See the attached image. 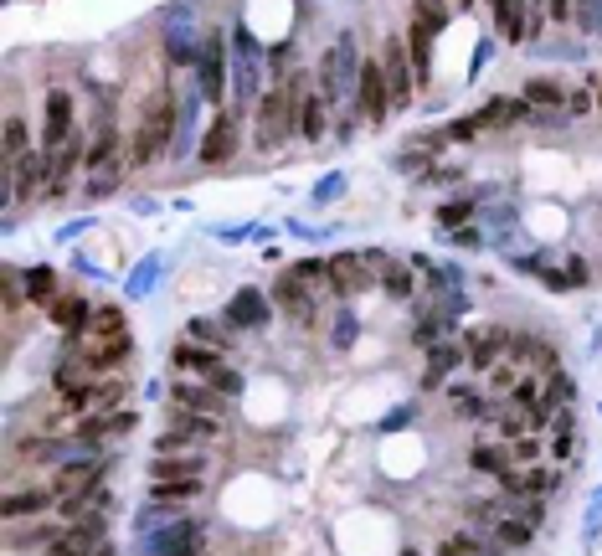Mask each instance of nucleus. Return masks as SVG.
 Wrapping results in <instances>:
<instances>
[{
    "instance_id": "nucleus-1",
    "label": "nucleus",
    "mask_w": 602,
    "mask_h": 556,
    "mask_svg": "<svg viewBox=\"0 0 602 556\" xmlns=\"http://www.w3.org/2000/svg\"><path fill=\"white\" fill-rule=\"evenodd\" d=\"M299 98H304V82L284 78L268 98L258 103V144H263V150H278V144L293 134V124H299L293 119V114H299Z\"/></svg>"
},
{
    "instance_id": "nucleus-2",
    "label": "nucleus",
    "mask_w": 602,
    "mask_h": 556,
    "mask_svg": "<svg viewBox=\"0 0 602 556\" xmlns=\"http://www.w3.org/2000/svg\"><path fill=\"white\" fill-rule=\"evenodd\" d=\"M170 134H175V103H170V98L149 103L145 124H140V134H134V155H129V160H134V165H155L170 150Z\"/></svg>"
},
{
    "instance_id": "nucleus-3",
    "label": "nucleus",
    "mask_w": 602,
    "mask_h": 556,
    "mask_svg": "<svg viewBox=\"0 0 602 556\" xmlns=\"http://www.w3.org/2000/svg\"><path fill=\"white\" fill-rule=\"evenodd\" d=\"M319 82H325V103L345 98L355 82H360V52H355V37L351 31H340L330 47V57H325V73H319Z\"/></svg>"
},
{
    "instance_id": "nucleus-4",
    "label": "nucleus",
    "mask_w": 602,
    "mask_h": 556,
    "mask_svg": "<svg viewBox=\"0 0 602 556\" xmlns=\"http://www.w3.org/2000/svg\"><path fill=\"white\" fill-rule=\"evenodd\" d=\"M355 98H360V114L371 124L386 119V108H392V88H386V73H381V62H360V82H355Z\"/></svg>"
},
{
    "instance_id": "nucleus-5",
    "label": "nucleus",
    "mask_w": 602,
    "mask_h": 556,
    "mask_svg": "<svg viewBox=\"0 0 602 556\" xmlns=\"http://www.w3.org/2000/svg\"><path fill=\"white\" fill-rule=\"evenodd\" d=\"M273 304L284 309V314H289L293 325H304V329H309L314 320H319V309H314V299H309V284H304L299 273H284V278L273 284Z\"/></svg>"
},
{
    "instance_id": "nucleus-6",
    "label": "nucleus",
    "mask_w": 602,
    "mask_h": 556,
    "mask_svg": "<svg viewBox=\"0 0 602 556\" xmlns=\"http://www.w3.org/2000/svg\"><path fill=\"white\" fill-rule=\"evenodd\" d=\"M325 268H330V273H325L330 288L335 294H345V299L360 294V288H371V258H360V252H335Z\"/></svg>"
},
{
    "instance_id": "nucleus-7",
    "label": "nucleus",
    "mask_w": 602,
    "mask_h": 556,
    "mask_svg": "<svg viewBox=\"0 0 602 556\" xmlns=\"http://www.w3.org/2000/svg\"><path fill=\"white\" fill-rule=\"evenodd\" d=\"M145 552L149 556H201V526L196 520H175L160 535H149Z\"/></svg>"
},
{
    "instance_id": "nucleus-8",
    "label": "nucleus",
    "mask_w": 602,
    "mask_h": 556,
    "mask_svg": "<svg viewBox=\"0 0 602 556\" xmlns=\"http://www.w3.org/2000/svg\"><path fill=\"white\" fill-rule=\"evenodd\" d=\"M108 531H104V515H83L72 531H63L52 541V556H88L93 546H104Z\"/></svg>"
},
{
    "instance_id": "nucleus-9",
    "label": "nucleus",
    "mask_w": 602,
    "mask_h": 556,
    "mask_svg": "<svg viewBox=\"0 0 602 556\" xmlns=\"http://www.w3.org/2000/svg\"><path fill=\"white\" fill-rule=\"evenodd\" d=\"M381 73H386V88H392V103L396 108H407L417 93V78H407V47L402 41H386V52H381Z\"/></svg>"
},
{
    "instance_id": "nucleus-10",
    "label": "nucleus",
    "mask_w": 602,
    "mask_h": 556,
    "mask_svg": "<svg viewBox=\"0 0 602 556\" xmlns=\"http://www.w3.org/2000/svg\"><path fill=\"white\" fill-rule=\"evenodd\" d=\"M72 140V93L52 88L47 93V129H42V150H63Z\"/></svg>"
},
{
    "instance_id": "nucleus-11",
    "label": "nucleus",
    "mask_w": 602,
    "mask_h": 556,
    "mask_svg": "<svg viewBox=\"0 0 602 556\" xmlns=\"http://www.w3.org/2000/svg\"><path fill=\"white\" fill-rule=\"evenodd\" d=\"M577 402V381L566 376V371H551V381H546V391H540V402H536V412H530V423H546V417H561V412Z\"/></svg>"
},
{
    "instance_id": "nucleus-12",
    "label": "nucleus",
    "mask_w": 602,
    "mask_h": 556,
    "mask_svg": "<svg viewBox=\"0 0 602 556\" xmlns=\"http://www.w3.org/2000/svg\"><path fill=\"white\" fill-rule=\"evenodd\" d=\"M273 314H268V299L258 294V288H237L227 304V325L232 329H263Z\"/></svg>"
},
{
    "instance_id": "nucleus-13",
    "label": "nucleus",
    "mask_w": 602,
    "mask_h": 556,
    "mask_svg": "<svg viewBox=\"0 0 602 556\" xmlns=\"http://www.w3.org/2000/svg\"><path fill=\"white\" fill-rule=\"evenodd\" d=\"M232 150H237V119L232 114H216L207 140H201V165H227Z\"/></svg>"
},
{
    "instance_id": "nucleus-14",
    "label": "nucleus",
    "mask_w": 602,
    "mask_h": 556,
    "mask_svg": "<svg viewBox=\"0 0 602 556\" xmlns=\"http://www.w3.org/2000/svg\"><path fill=\"white\" fill-rule=\"evenodd\" d=\"M196 67H201V73H196V78H201V93H207L211 103L222 98V37H216V31H207V37H201V52H196Z\"/></svg>"
},
{
    "instance_id": "nucleus-15",
    "label": "nucleus",
    "mask_w": 602,
    "mask_h": 556,
    "mask_svg": "<svg viewBox=\"0 0 602 556\" xmlns=\"http://www.w3.org/2000/svg\"><path fill=\"white\" fill-rule=\"evenodd\" d=\"M510 340H515V335H510V329H479L474 340H469V366L474 371H489L499 361V355H504V346H510Z\"/></svg>"
},
{
    "instance_id": "nucleus-16",
    "label": "nucleus",
    "mask_w": 602,
    "mask_h": 556,
    "mask_svg": "<svg viewBox=\"0 0 602 556\" xmlns=\"http://www.w3.org/2000/svg\"><path fill=\"white\" fill-rule=\"evenodd\" d=\"M489 5H495V21H499V31H504V41L530 37V16H525L530 0H489Z\"/></svg>"
},
{
    "instance_id": "nucleus-17",
    "label": "nucleus",
    "mask_w": 602,
    "mask_h": 556,
    "mask_svg": "<svg viewBox=\"0 0 602 556\" xmlns=\"http://www.w3.org/2000/svg\"><path fill=\"white\" fill-rule=\"evenodd\" d=\"M170 397H175V402H181L186 412L222 417V391H211V387H191V381H181V387H170Z\"/></svg>"
},
{
    "instance_id": "nucleus-18",
    "label": "nucleus",
    "mask_w": 602,
    "mask_h": 556,
    "mask_svg": "<svg viewBox=\"0 0 602 556\" xmlns=\"http://www.w3.org/2000/svg\"><path fill=\"white\" fill-rule=\"evenodd\" d=\"M407 52H412V73H417V82H428V78H433V26L412 21V31H407Z\"/></svg>"
},
{
    "instance_id": "nucleus-19",
    "label": "nucleus",
    "mask_w": 602,
    "mask_h": 556,
    "mask_svg": "<svg viewBox=\"0 0 602 556\" xmlns=\"http://www.w3.org/2000/svg\"><path fill=\"white\" fill-rule=\"evenodd\" d=\"M52 494L57 490H16V494H5V520H21V515H42L47 505H52Z\"/></svg>"
},
{
    "instance_id": "nucleus-20",
    "label": "nucleus",
    "mask_w": 602,
    "mask_h": 556,
    "mask_svg": "<svg viewBox=\"0 0 602 556\" xmlns=\"http://www.w3.org/2000/svg\"><path fill=\"white\" fill-rule=\"evenodd\" d=\"M469 361V350H458V346H433V355H428V371H422V387H437L443 376L454 366H463Z\"/></svg>"
},
{
    "instance_id": "nucleus-21",
    "label": "nucleus",
    "mask_w": 602,
    "mask_h": 556,
    "mask_svg": "<svg viewBox=\"0 0 602 556\" xmlns=\"http://www.w3.org/2000/svg\"><path fill=\"white\" fill-rule=\"evenodd\" d=\"M52 325L63 329H88V299H78V294H63V299H52Z\"/></svg>"
},
{
    "instance_id": "nucleus-22",
    "label": "nucleus",
    "mask_w": 602,
    "mask_h": 556,
    "mask_svg": "<svg viewBox=\"0 0 602 556\" xmlns=\"http://www.w3.org/2000/svg\"><path fill=\"white\" fill-rule=\"evenodd\" d=\"M499 479H504V490L510 494H546L551 484H556L546 469H504Z\"/></svg>"
},
{
    "instance_id": "nucleus-23",
    "label": "nucleus",
    "mask_w": 602,
    "mask_h": 556,
    "mask_svg": "<svg viewBox=\"0 0 602 556\" xmlns=\"http://www.w3.org/2000/svg\"><path fill=\"white\" fill-rule=\"evenodd\" d=\"M175 366H186V371H196V376H201V381H207L211 371L222 366V355H216V350H207V346H175Z\"/></svg>"
},
{
    "instance_id": "nucleus-24",
    "label": "nucleus",
    "mask_w": 602,
    "mask_h": 556,
    "mask_svg": "<svg viewBox=\"0 0 602 556\" xmlns=\"http://www.w3.org/2000/svg\"><path fill=\"white\" fill-rule=\"evenodd\" d=\"M207 469V458H165V453H155V479H201Z\"/></svg>"
},
{
    "instance_id": "nucleus-25",
    "label": "nucleus",
    "mask_w": 602,
    "mask_h": 556,
    "mask_svg": "<svg viewBox=\"0 0 602 556\" xmlns=\"http://www.w3.org/2000/svg\"><path fill=\"white\" fill-rule=\"evenodd\" d=\"M299 129H304V140H325V98H314V93L299 98Z\"/></svg>"
},
{
    "instance_id": "nucleus-26",
    "label": "nucleus",
    "mask_w": 602,
    "mask_h": 556,
    "mask_svg": "<svg viewBox=\"0 0 602 556\" xmlns=\"http://www.w3.org/2000/svg\"><path fill=\"white\" fill-rule=\"evenodd\" d=\"M134 428V412H108V417H88L83 428V438H104V432H129Z\"/></svg>"
},
{
    "instance_id": "nucleus-27",
    "label": "nucleus",
    "mask_w": 602,
    "mask_h": 556,
    "mask_svg": "<svg viewBox=\"0 0 602 556\" xmlns=\"http://www.w3.org/2000/svg\"><path fill=\"white\" fill-rule=\"evenodd\" d=\"M191 494H201L196 479H155V500H160V505H181Z\"/></svg>"
},
{
    "instance_id": "nucleus-28",
    "label": "nucleus",
    "mask_w": 602,
    "mask_h": 556,
    "mask_svg": "<svg viewBox=\"0 0 602 556\" xmlns=\"http://www.w3.org/2000/svg\"><path fill=\"white\" fill-rule=\"evenodd\" d=\"M108 160H119V140H114V129H104V134L93 140V150L83 155V165H88V170H104Z\"/></svg>"
},
{
    "instance_id": "nucleus-29",
    "label": "nucleus",
    "mask_w": 602,
    "mask_h": 556,
    "mask_svg": "<svg viewBox=\"0 0 602 556\" xmlns=\"http://www.w3.org/2000/svg\"><path fill=\"white\" fill-rule=\"evenodd\" d=\"M26 160V124L21 119H5V165L16 170Z\"/></svg>"
},
{
    "instance_id": "nucleus-30",
    "label": "nucleus",
    "mask_w": 602,
    "mask_h": 556,
    "mask_svg": "<svg viewBox=\"0 0 602 556\" xmlns=\"http://www.w3.org/2000/svg\"><path fill=\"white\" fill-rule=\"evenodd\" d=\"M88 329H93L98 340H119V335H124V314H119V309H98V314L88 320Z\"/></svg>"
},
{
    "instance_id": "nucleus-31",
    "label": "nucleus",
    "mask_w": 602,
    "mask_h": 556,
    "mask_svg": "<svg viewBox=\"0 0 602 556\" xmlns=\"http://www.w3.org/2000/svg\"><path fill=\"white\" fill-rule=\"evenodd\" d=\"M26 294L47 304V299L57 294V273H52V268H31V273H26Z\"/></svg>"
},
{
    "instance_id": "nucleus-32",
    "label": "nucleus",
    "mask_w": 602,
    "mask_h": 556,
    "mask_svg": "<svg viewBox=\"0 0 602 556\" xmlns=\"http://www.w3.org/2000/svg\"><path fill=\"white\" fill-rule=\"evenodd\" d=\"M412 21H422V26H443L448 21V0H412Z\"/></svg>"
},
{
    "instance_id": "nucleus-33",
    "label": "nucleus",
    "mask_w": 602,
    "mask_h": 556,
    "mask_svg": "<svg viewBox=\"0 0 602 556\" xmlns=\"http://www.w3.org/2000/svg\"><path fill=\"white\" fill-rule=\"evenodd\" d=\"M124 355H129V335H119V340H104V346H98L93 366H98V371H114L119 361H124Z\"/></svg>"
},
{
    "instance_id": "nucleus-34",
    "label": "nucleus",
    "mask_w": 602,
    "mask_h": 556,
    "mask_svg": "<svg viewBox=\"0 0 602 556\" xmlns=\"http://www.w3.org/2000/svg\"><path fill=\"white\" fill-rule=\"evenodd\" d=\"M525 103H551V108H566V93H561L556 82H530V88H525Z\"/></svg>"
},
{
    "instance_id": "nucleus-35",
    "label": "nucleus",
    "mask_w": 602,
    "mask_h": 556,
    "mask_svg": "<svg viewBox=\"0 0 602 556\" xmlns=\"http://www.w3.org/2000/svg\"><path fill=\"white\" fill-rule=\"evenodd\" d=\"M469 464H474V469H484V474H504V469H510L504 449H474V453H469Z\"/></svg>"
},
{
    "instance_id": "nucleus-36",
    "label": "nucleus",
    "mask_w": 602,
    "mask_h": 556,
    "mask_svg": "<svg viewBox=\"0 0 602 556\" xmlns=\"http://www.w3.org/2000/svg\"><path fill=\"white\" fill-rule=\"evenodd\" d=\"M119 181H124V160H108L104 170H93V196H108Z\"/></svg>"
},
{
    "instance_id": "nucleus-37",
    "label": "nucleus",
    "mask_w": 602,
    "mask_h": 556,
    "mask_svg": "<svg viewBox=\"0 0 602 556\" xmlns=\"http://www.w3.org/2000/svg\"><path fill=\"white\" fill-rule=\"evenodd\" d=\"M207 387H211V391H222V397H237V391H242V376H237L232 366H216V371L207 376Z\"/></svg>"
},
{
    "instance_id": "nucleus-38",
    "label": "nucleus",
    "mask_w": 602,
    "mask_h": 556,
    "mask_svg": "<svg viewBox=\"0 0 602 556\" xmlns=\"http://www.w3.org/2000/svg\"><path fill=\"white\" fill-rule=\"evenodd\" d=\"M191 340H201V346H227V329H216L211 320H191Z\"/></svg>"
},
{
    "instance_id": "nucleus-39",
    "label": "nucleus",
    "mask_w": 602,
    "mask_h": 556,
    "mask_svg": "<svg viewBox=\"0 0 602 556\" xmlns=\"http://www.w3.org/2000/svg\"><path fill=\"white\" fill-rule=\"evenodd\" d=\"M437 556H489V552H484L479 541H469V535H448V541H443V552H437Z\"/></svg>"
},
{
    "instance_id": "nucleus-40",
    "label": "nucleus",
    "mask_w": 602,
    "mask_h": 556,
    "mask_svg": "<svg viewBox=\"0 0 602 556\" xmlns=\"http://www.w3.org/2000/svg\"><path fill=\"white\" fill-rule=\"evenodd\" d=\"M386 288H392L396 299H402V294H412V273H407V268H396V263H386Z\"/></svg>"
},
{
    "instance_id": "nucleus-41",
    "label": "nucleus",
    "mask_w": 602,
    "mask_h": 556,
    "mask_svg": "<svg viewBox=\"0 0 602 556\" xmlns=\"http://www.w3.org/2000/svg\"><path fill=\"white\" fill-rule=\"evenodd\" d=\"M119 397H124V387L104 381V387H93V407H119Z\"/></svg>"
},
{
    "instance_id": "nucleus-42",
    "label": "nucleus",
    "mask_w": 602,
    "mask_h": 556,
    "mask_svg": "<svg viewBox=\"0 0 602 556\" xmlns=\"http://www.w3.org/2000/svg\"><path fill=\"white\" fill-rule=\"evenodd\" d=\"M499 541H510V546H525V541H530V526H525V520H504V526H499Z\"/></svg>"
},
{
    "instance_id": "nucleus-43",
    "label": "nucleus",
    "mask_w": 602,
    "mask_h": 556,
    "mask_svg": "<svg viewBox=\"0 0 602 556\" xmlns=\"http://www.w3.org/2000/svg\"><path fill=\"white\" fill-rule=\"evenodd\" d=\"M293 273H299V278H304V284H319V278H325V273H330V268L319 263V258H309V263H299V268H293Z\"/></svg>"
},
{
    "instance_id": "nucleus-44",
    "label": "nucleus",
    "mask_w": 602,
    "mask_h": 556,
    "mask_svg": "<svg viewBox=\"0 0 602 556\" xmlns=\"http://www.w3.org/2000/svg\"><path fill=\"white\" fill-rule=\"evenodd\" d=\"M463 217H469V201H454V206H443V211H437V222H443V227H458Z\"/></svg>"
},
{
    "instance_id": "nucleus-45",
    "label": "nucleus",
    "mask_w": 602,
    "mask_h": 556,
    "mask_svg": "<svg viewBox=\"0 0 602 556\" xmlns=\"http://www.w3.org/2000/svg\"><path fill=\"white\" fill-rule=\"evenodd\" d=\"M520 458V464H536V453H540V443L536 438H515V449H510Z\"/></svg>"
},
{
    "instance_id": "nucleus-46",
    "label": "nucleus",
    "mask_w": 602,
    "mask_h": 556,
    "mask_svg": "<svg viewBox=\"0 0 602 556\" xmlns=\"http://www.w3.org/2000/svg\"><path fill=\"white\" fill-rule=\"evenodd\" d=\"M78 376H83V366H72V361H63V366H57V387H63V391H72V381H78Z\"/></svg>"
},
{
    "instance_id": "nucleus-47",
    "label": "nucleus",
    "mask_w": 602,
    "mask_h": 556,
    "mask_svg": "<svg viewBox=\"0 0 602 556\" xmlns=\"http://www.w3.org/2000/svg\"><path fill=\"white\" fill-rule=\"evenodd\" d=\"M566 278H572V288H581V284H587V263L572 258V263H566Z\"/></svg>"
},
{
    "instance_id": "nucleus-48",
    "label": "nucleus",
    "mask_w": 602,
    "mask_h": 556,
    "mask_svg": "<svg viewBox=\"0 0 602 556\" xmlns=\"http://www.w3.org/2000/svg\"><path fill=\"white\" fill-rule=\"evenodd\" d=\"M351 335H355L351 314H340V325H335V346H351Z\"/></svg>"
},
{
    "instance_id": "nucleus-49",
    "label": "nucleus",
    "mask_w": 602,
    "mask_h": 556,
    "mask_svg": "<svg viewBox=\"0 0 602 556\" xmlns=\"http://www.w3.org/2000/svg\"><path fill=\"white\" fill-rule=\"evenodd\" d=\"M546 11H551V21H572V0H546Z\"/></svg>"
},
{
    "instance_id": "nucleus-50",
    "label": "nucleus",
    "mask_w": 602,
    "mask_h": 556,
    "mask_svg": "<svg viewBox=\"0 0 602 556\" xmlns=\"http://www.w3.org/2000/svg\"><path fill=\"white\" fill-rule=\"evenodd\" d=\"M454 243H458V247H474V243H479V232H474V227H458Z\"/></svg>"
},
{
    "instance_id": "nucleus-51",
    "label": "nucleus",
    "mask_w": 602,
    "mask_h": 556,
    "mask_svg": "<svg viewBox=\"0 0 602 556\" xmlns=\"http://www.w3.org/2000/svg\"><path fill=\"white\" fill-rule=\"evenodd\" d=\"M458 5H474V0H458Z\"/></svg>"
},
{
    "instance_id": "nucleus-52",
    "label": "nucleus",
    "mask_w": 602,
    "mask_h": 556,
    "mask_svg": "<svg viewBox=\"0 0 602 556\" xmlns=\"http://www.w3.org/2000/svg\"><path fill=\"white\" fill-rule=\"evenodd\" d=\"M402 556H417V552H402Z\"/></svg>"
}]
</instances>
